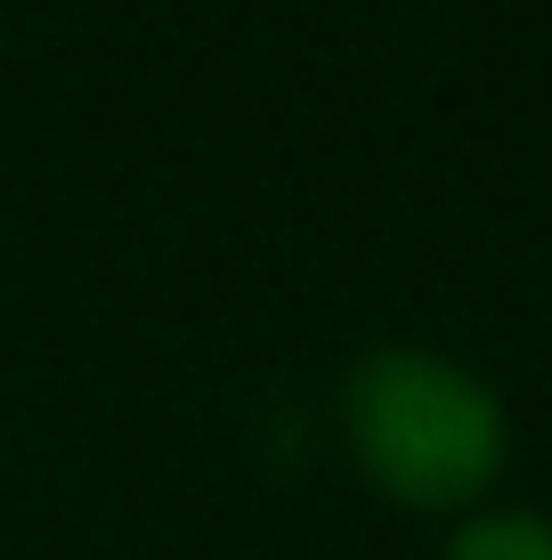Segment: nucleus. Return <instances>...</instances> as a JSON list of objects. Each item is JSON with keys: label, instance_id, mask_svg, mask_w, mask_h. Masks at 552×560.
<instances>
[{"label": "nucleus", "instance_id": "f257e3e1", "mask_svg": "<svg viewBox=\"0 0 552 560\" xmlns=\"http://www.w3.org/2000/svg\"><path fill=\"white\" fill-rule=\"evenodd\" d=\"M341 439L357 471L414 512H463L496 488L512 455L504 398L463 358L423 341H383L341 382Z\"/></svg>", "mask_w": 552, "mask_h": 560}, {"label": "nucleus", "instance_id": "f03ea898", "mask_svg": "<svg viewBox=\"0 0 552 560\" xmlns=\"http://www.w3.org/2000/svg\"><path fill=\"white\" fill-rule=\"evenodd\" d=\"M447 560H552V520L496 504V512H471L463 528L447 536Z\"/></svg>", "mask_w": 552, "mask_h": 560}]
</instances>
